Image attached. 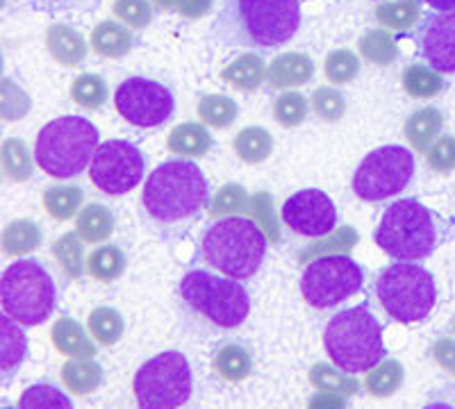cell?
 I'll list each match as a JSON object with an SVG mask.
<instances>
[{
	"mask_svg": "<svg viewBox=\"0 0 455 409\" xmlns=\"http://www.w3.org/2000/svg\"><path fill=\"white\" fill-rule=\"evenodd\" d=\"M214 39L228 48L274 51L300 28L299 0H223L214 19Z\"/></svg>",
	"mask_w": 455,
	"mask_h": 409,
	"instance_id": "cell-1",
	"label": "cell"
},
{
	"mask_svg": "<svg viewBox=\"0 0 455 409\" xmlns=\"http://www.w3.org/2000/svg\"><path fill=\"white\" fill-rule=\"evenodd\" d=\"M146 214L162 228H180L198 221L210 205V187L192 160H169L144 182Z\"/></svg>",
	"mask_w": 455,
	"mask_h": 409,
	"instance_id": "cell-2",
	"label": "cell"
},
{
	"mask_svg": "<svg viewBox=\"0 0 455 409\" xmlns=\"http://www.w3.org/2000/svg\"><path fill=\"white\" fill-rule=\"evenodd\" d=\"M267 255V237L253 218L223 216L205 230L201 257L219 273L249 280L259 271Z\"/></svg>",
	"mask_w": 455,
	"mask_h": 409,
	"instance_id": "cell-3",
	"label": "cell"
},
{
	"mask_svg": "<svg viewBox=\"0 0 455 409\" xmlns=\"http://www.w3.org/2000/svg\"><path fill=\"white\" fill-rule=\"evenodd\" d=\"M328 358L344 374H369L385 359L383 326L364 305L337 311L323 330Z\"/></svg>",
	"mask_w": 455,
	"mask_h": 409,
	"instance_id": "cell-4",
	"label": "cell"
},
{
	"mask_svg": "<svg viewBox=\"0 0 455 409\" xmlns=\"http://www.w3.org/2000/svg\"><path fill=\"white\" fill-rule=\"evenodd\" d=\"M96 125L83 116H60L39 130L35 141V161L44 173L57 180L83 176L99 151Z\"/></svg>",
	"mask_w": 455,
	"mask_h": 409,
	"instance_id": "cell-5",
	"label": "cell"
},
{
	"mask_svg": "<svg viewBox=\"0 0 455 409\" xmlns=\"http://www.w3.org/2000/svg\"><path fill=\"white\" fill-rule=\"evenodd\" d=\"M376 246L401 262H417L435 253L442 241L440 218L414 198H401L385 209L378 223Z\"/></svg>",
	"mask_w": 455,
	"mask_h": 409,
	"instance_id": "cell-6",
	"label": "cell"
},
{
	"mask_svg": "<svg viewBox=\"0 0 455 409\" xmlns=\"http://www.w3.org/2000/svg\"><path fill=\"white\" fill-rule=\"evenodd\" d=\"M180 295L194 314L221 330L242 326L251 314V295L235 278L212 271H189L180 282Z\"/></svg>",
	"mask_w": 455,
	"mask_h": 409,
	"instance_id": "cell-7",
	"label": "cell"
},
{
	"mask_svg": "<svg viewBox=\"0 0 455 409\" xmlns=\"http://www.w3.org/2000/svg\"><path fill=\"white\" fill-rule=\"evenodd\" d=\"M0 303H3V311L23 326H42L55 311V280L42 262L19 259L3 271Z\"/></svg>",
	"mask_w": 455,
	"mask_h": 409,
	"instance_id": "cell-8",
	"label": "cell"
},
{
	"mask_svg": "<svg viewBox=\"0 0 455 409\" xmlns=\"http://www.w3.org/2000/svg\"><path fill=\"white\" fill-rule=\"evenodd\" d=\"M376 295L394 321L408 326L428 319L437 303V287L428 269L398 259V264L380 271Z\"/></svg>",
	"mask_w": 455,
	"mask_h": 409,
	"instance_id": "cell-9",
	"label": "cell"
},
{
	"mask_svg": "<svg viewBox=\"0 0 455 409\" xmlns=\"http://www.w3.org/2000/svg\"><path fill=\"white\" fill-rule=\"evenodd\" d=\"M137 405L144 409H173L194 391L192 366L178 350H166L141 364L132 380Z\"/></svg>",
	"mask_w": 455,
	"mask_h": 409,
	"instance_id": "cell-10",
	"label": "cell"
},
{
	"mask_svg": "<svg viewBox=\"0 0 455 409\" xmlns=\"http://www.w3.org/2000/svg\"><path fill=\"white\" fill-rule=\"evenodd\" d=\"M364 273L347 255H323L300 275V294L315 310H331L363 289Z\"/></svg>",
	"mask_w": 455,
	"mask_h": 409,
	"instance_id": "cell-11",
	"label": "cell"
},
{
	"mask_svg": "<svg viewBox=\"0 0 455 409\" xmlns=\"http://www.w3.org/2000/svg\"><path fill=\"white\" fill-rule=\"evenodd\" d=\"M414 176V155L403 146H383L369 153L353 176V192L364 202L398 196Z\"/></svg>",
	"mask_w": 455,
	"mask_h": 409,
	"instance_id": "cell-12",
	"label": "cell"
},
{
	"mask_svg": "<svg viewBox=\"0 0 455 409\" xmlns=\"http://www.w3.org/2000/svg\"><path fill=\"white\" fill-rule=\"evenodd\" d=\"M144 153L125 139L103 141L89 164L93 187L108 196H125L137 189V185L144 180Z\"/></svg>",
	"mask_w": 455,
	"mask_h": 409,
	"instance_id": "cell-13",
	"label": "cell"
},
{
	"mask_svg": "<svg viewBox=\"0 0 455 409\" xmlns=\"http://www.w3.org/2000/svg\"><path fill=\"white\" fill-rule=\"evenodd\" d=\"M114 107L135 128H157L176 112V98L162 83L150 78H128L114 91Z\"/></svg>",
	"mask_w": 455,
	"mask_h": 409,
	"instance_id": "cell-14",
	"label": "cell"
},
{
	"mask_svg": "<svg viewBox=\"0 0 455 409\" xmlns=\"http://www.w3.org/2000/svg\"><path fill=\"white\" fill-rule=\"evenodd\" d=\"M284 225L300 237L319 239L337 228V208L326 192L303 189L283 202L280 209Z\"/></svg>",
	"mask_w": 455,
	"mask_h": 409,
	"instance_id": "cell-15",
	"label": "cell"
},
{
	"mask_svg": "<svg viewBox=\"0 0 455 409\" xmlns=\"http://www.w3.org/2000/svg\"><path fill=\"white\" fill-rule=\"evenodd\" d=\"M414 42L428 67L440 73H455V10L424 16Z\"/></svg>",
	"mask_w": 455,
	"mask_h": 409,
	"instance_id": "cell-16",
	"label": "cell"
},
{
	"mask_svg": "<svg viewBox=\"0 0 455 409\" xmlns=\"http://www.w3.org/2000/svg\"><path fill=\"white\" fill-rule=\"evenodd\" d=\"M312 75H315V62L306 52H283L271 59L267 68V83L274 89L300 87L310 83Z\"/></svg>",
	"mask_w": 455,
	"mask_h": 409,
	"instance_id": "cell-17",
	"label": "cell"
},
{
	"mask_svg": "<svg viewBox=\"0 0 455 409\" xmlns=\"http://www.w3.org/2000/svg\"><path fill=\"white\" fill-rule=\"evenodd\" d=\"M46 48L51 52V58L55 62L64 64V67H80L89 51L83 32L71 26H62V23L48 28Z\"/></svg>",
	"mask_w": 455,
	"mask_h": 409,
	"instance_id": "cell-18",
	"label": "cell"
},
{
	"mask_svg": "<svg viewBox=\"0 0 455 409\" xmlns=\"http://www.w3.org/2000/svg\"><path fill=\"white\" fill-rule=\"evenodd\" d=\"M21 326L23 323L3 311L0 316V366H3L5 380L19 371L28 355V339Z\"/></svg>",
	"mask_w": 455,
	"mask_h": 409,
	"instance_id": "cell-19",
	"label": "cell"
},
{
	"mask_svg": "<svg viewBox=\"0 0 455 409\" xmlns=\"http://www.w3.org/2000/svg\"><path fill=\"white\" fill-rule=\"evenodd\" d=\"M92 48L96 55L109 59L125 58L130 51H132V32L130 28H125L121 21H100L99 26L92 30Z\"/></svg>",
	"mask_w": 455,
	"mask_h": 409,
	"instance_id": "cell-20",
	"label": "cell"
},
{
	"mask_svg": "<svg viewBox=\"0 0 455 409\" xmlns=\"http://www.w3.org/2000/svg\"><path fill=\"white\" fill-rule=\"evenodd\" d=\"M51 339L57 350L62 355H68V358H93L96 355V348L92 343L93 337H89L87 330L78 321L68 319V316L57 319L52 323Z\"/></svg>",
	"mask_w": 455,
	"mask_h": 409,
	"instance_id": "cell-21",
	"label": "cell"
},
{
	"mask_svg": "<svg viewBox=\"0 0 455 409\" xmlns=\"http://www.w3.org/2000/svg\"><path fill=\"white\" fill-rule=\"evenodd\" d=\"M221 78L239 91H255L267 78V68L258 52H243L223 68Z\"/></svg>",
	"mask_w": 455,
	"mask_h": 409,
	"instance_id": "cell-22",
	"label": "cell"
},
{
	"mask_svg": "<svg viewBox=\"0 0 455 409\" xmlns=\"http://www.w3.org/2000/svg\"><path fill=\"white\" fill-rule=\"evenodd\" d=\"M442 125V112L435 107L417 109L408 121H405V139L412 144L414 151L426 153L433 146V141L440 137Z\"/></svg>",
	"mask_w": 455,
	"mask_h": 409,
	"instance_id": "cell-23",
	"label": "cell"
},
{
	"mask_svg": "<svg viewBox=\"0 0 455 409\" xmlns=\"http://www.w3.org/2000/svg\"><path fill=\"white\" fill-rule=\"evenodd\" d=\"M169 151L182 157H203L212 148V137L201 123H180L171 130Z\"/></svg>",
	"mask_w": 455,
	"mask_h": 409,
	"instance_id": "cell-24",
	"label": "cell"
},
{
	"mask_svg": "<svg viewBox=\"0 0 455 409\" xmlns=\"http://www.w3.org/2000/svg\"><path fill=\"white\" fill-rule=\"evenodd\" d=\"M78 234L87 244H103L114 232V214L108 205L92 202L80 209L78 221H76Z\"/></svg>",
	"mask_w": 455,
	"mask_h": 409,
	"instance_id": "cell-25",
	"label": "cell"
},
{
	"mask_svg": "<svg viewBox=\"0 0 455 409\" xmlns=\"http://www.w3.org/2000/svg\"><path fill=\"white\" fill-rule=\"evenodd\" d=\"M62 380L71 394H92L103 382V368L92 358H73L62 366Z\"/></svg>",
	"mask_w": 455,
	"mask_h": 409,
	"instance_id": "cell-26",
	"label": "cell"
},
{
	"mask_svg": "<svg viewBox=\"0 0 455 409\" xmlns=\"http://www.w3.org/2000/svg\"><path fill=\"white\" fill-rule=\"evenodd\" d=\"M233 146L239 160L249 161V164H259L274 151V137H271L269 130L259 128V125H251V128H243L235 137Z\"/></svg>",
	"mask_w": 455,
	"mask_h": 409,
	"instance_id": "cell-27",
	"label": "cell"
},
{
	"mask_svg": "<svg viewBox=\"0 0 455 409\" xmlns=\"http://www.w3.org/2000/svg\"><path fill=\"white\" fill-rule=\"evenodd\" d=\"M421 16V7L417 0H392V3H380L376 7L378 23L387 30L405 32L417 26Z\"/></svg>",
	"mask_w": 455,
	"mask_h": 409,
	"instance_id": "cell-28",
	"label": "cell"
},
{
	"mask_svg": "<svg viewBox=\"0 0 455 409\" xmlns=\"http://www.w3.org/2000/svg\"><path fill=\"white\" fill-rule=\"evenodd\" d=\"M125 271V255L119 246H100L87 259V273L93 280L114 282Z\"/></svg>",
	"mask_w": 455,
	"mask_h": 409,
	"instance_id": "cell-29",
	"label": "cell"
},
{
	"mask_svg": "<svg viewBox=\"0 0 455 409\" xmlns=\"http://www.w3.org/2000/svg\"><path fill=\"white\" fill-rule=\"evenodd\" d=\"M124 316L112 307H96L87 319V330L100 346H114L124 337Z\"/></svg>",
	"mask_w": 455,
	"mask_h": 409,
	"instance_id": "cell-30",
	"label": "cell"
},
{
	"mask_svg": "<svg viewBox=\"0 0 455 409\" xmlns=\"http://www.w3.org/2000/svg\"><path fill=\"white\" fill-rule=\"evenodd\" d=\"M403 89L412 98H433L444 89V78L433 67L410 64L403 71Z\"/></svg>",
	"mask_w": 455,
	"mask_h": 409,
	"instance_id": "cell-31",
	"label": "cell"
},
{
	"mask_svg": "<svg viewBox=\"0 0 455 409\" xmlns=\"http://www.w3.org/2000/svg\"><path fill=\"white\" fill-rule=\"evenodd\" d=\"M42 244V230L36 228V223L19 218L12 221L3 232V250L7 255H28L39 248Z\"/></svg>",
	"mask_w": 455,
	"mask_h": 409,
	"instance_id": "cell-32",
	"label": "cell"
},
{
	"mask_svg": "<svg viewBox=\"0 0 455 409\" xmlns=\"http://www.w3.org/2000/svg\"><path fill=\"white\" fill-rule=\"evenodd\" d=\"M84 201V193L80 187H67V185H55L44 192V208L48 209L57 221H68L78 214L80 205Z\"/></svg>",
	"mask_w": 455,
	"mask_h": 409,
	"instance_id": "cell-33",
	"label": "cell"
},
{
	"mask_svg": "<svg viewBox=\"0 0 455 409\" xmlns=\"http://www.w3.org/2000/svg\"><path fill=\"white\" fill-rule=\"evenodd\" d=\"M405 371L401 366V362L396 359H383L380 364L369 371L367 375V389L371 396H378V398H385V396L396 394L401 384H403Z\"/></svg>",
	"mask_w": 455,
	"mask_h": 409,
	"instance_id": "cell-34",
	"label": "cell"
},
{
	"mask_svg": "<svg viewBox=\"0 0 455 409\" xmlns=\"http://www.w3.org/2000/svg\"><path fill=\"white\" fill-rule=\"evenodd\" d=\"M239 114V107L233 98H228L223 94H212L201 98L198 103V119L210 128L223 130L228 125H233Z\"/></svg>",
	"mask_w": 455,
	"mask_h": 409,
	"instance_id": "cell-35",
	"label": "cell"
},
{
	"mask_svg": "<svg viewBox=\"0 0 455 409\" xmlns=\"http://www.w3.org/2000/svg\"><path fill=\"white\" fill-rule=\"evenodd\" d=\"M357 46H360V52L364 55V59L378 64V67H387V64H392L398 58L396 39H394L389 30L367 32Z\"/></svg>",
	"mask_w": 455,
	"mask_h": 409,
	"instance_id": "cell-36",
	"label": "cell"
},
{
	"mask_svg": "<svg viewBox=\"0 0 455 409\" xmlns=\"http://www.w3.org/2000/svg\"><path fill=\"white\" fill-rule=\"evenodd\" d=\"M214 368L228 382H239V380L249 378L251 374V355L242 346H223L214 358Z\"/></svg>",
	"mask_w": 455,
	"mask_h": 409,
	"instance_id": "cell-37",
	"label": "cell"
},
{
	"mask_svg": "<svg viewBox=\"0 0 455 409\" xmlns=\"http://www.w3.org/2000/svg\"><path fill=\"white\" fill-rule=\"evenodd\" d=\"M71 98L76 100V105H80L84 109L103 107L105 100H108V83L100 75L83 73V75L73 80Z\"/></svg>",
	"mask_w": 455,
	"mask_h": 409,
	"instance_id": "cell-38",
	"label": "cell"
},
{
	"mask_svg": "<svg viewBox=\"0 0 455 409\" xmlns=\"http://www.w3.org/2000/svg\"><path fill=\"white\" fill-rule=\"evenodd\" d=\"M80 239L83 237L78 232H71L60 237L52 244V255H55V259L60 262V266H62L68 278H80L84 273V255Z\"/></svg>",
	"mask_w": 455,
	"mask_h": 409,
	"instance_id": "cell-39",
	"label": "cell"
},
{
	"mask_svg": "<svg viewBox=\"0 0 455 409\" xmlns=\"http://www.w3.org/2000/svg\"><path fill=\"white\" fill-rule=\"evenodd\" d=\"M19 409H44V407H57V409H71L73 400L68 398L64 391H60L52 384H32L30 389L23 391L19 398Z\"/></svg>",
	"mask_w": 455,
	"mask_h": 409,
	"instance_id": "cell-40",
	"label": "cell"
},
{
	"mask_svg": "<svg viewBox=\"0 0 455 409\" xmlns=\"http://www.w3.org/2000/svg\"><path fill=\"white\" fill-rule=\"evenodd\" d=\"M3 169L5 176L16 182H23L32 176V155L21 139L3 141Z\"/></svg>",
	"mask_w": 455,
	"mask_h": 409,
	"instance_id": "cell-41",
	"label": "cell"
},
{
	"mask_svg": "<svg viewBox=\"0 0 455 409\" xmlns=\"http://www.w3.org/2000/svg\"><path fill=\"white\" fill-rule=\"evenodd\" d=\"M307 116V98L296 91H283L274 103V119L283 128H296Z\"/></svg>",
	"mask_w": 455,
	"mask_h": 409,
	"instance_id": "cell-42",
	"label": "cell"
},
{
	"mask_svg": "<svg viewBox=\"0 0 455 409\" xmlns=\"http://www.w3.org/2000/svg\"><path fill=\"white\" fill-rule=\"evenodd\" d=\"M326 78L335 84H348L360 73V59L353 51H332L326 58Z\"/></svg>",
	"mask_w": 455,
	"mask_h": 409,
	"instance_id": "cell-43",
	"label": "cell"
},
{
	"mask_svg": "<svg viewBox=\"0 0 455 409\" xmlns=\"http://www.w3.org/2000/svg\"><path fill=\"white\" fill-rule=\"evenodd\" d=\"M312 109L323 121H339L347 112V98L332 87H321L312 94Z\"/></svg>",
	"mask_w": 455,
	"mask_h": 409,
	"instance_id": "cell-44",
	"label": "cell"
},
{
	"mask_svg": "<svg viewBox=\"0 0 455 409\" xmlns=\"http://www.w3.org/2000/svg\"><path fill=\"white\" fill-rule=\"evenodd\" d=\"M112 12L130 28H146L153 21V5L148 0H114Z\"/></svg>",
	"mask_w": 455,
	"mask_h": 409,
	"instance_id": "cell-45",
	"label": "cell"
},
{
	"mask_svg": "<svg viewBox=\"0 0 455 409\" xmlns=\"http://www.w3.org/2000/svg\"><path fill=\"white\" fill-rule=\"evenodd\" d=\"M426 161L435 173H451L455 169V137H437L428 151Z\"/></svg>",
	"mask_w": 455,
	"mask_h": 409,
	"instance_id": "cell-46",
	"label": "cell"
},
{
	"mask_svg": "<svg viewBox=\"0 0 455 409\" xmlns=\"http://www.w3.org/2000/svg\"><path fill=\"white\" fill-rule=\"evenodd\" d=\"M312 384L323 391H341V394H355L357 391V382L355 380L347 378V375H337L331 366L326 364H319V366L312 368V375H310Z\"/></svg>",
	"mask_w": 455,
	"mask_h": 409,
	"instance_id": "cell-47",
	"label": "cell"
},
{
	"mask_svg": "<svg viewBox=\"0 0 455 409\" xmlns=\"http://www.w3.org/2000/svg\"><path fill=\"white\" fill-rule=\"evenodd\" d=\"M243 205H246V192L239 185H226L214 196L212 205H210V214H214V216H228V214L233 212H242Z\"/></svg>",
	"mask_w": 455,
	"mask_h": 409,
	"instance_id": "cell-48",
	"label": "cell"
},
{
	"mask_svg": "<svg viewBox=\"0 0 455 409\" xmlns=\"http://www.w3.org/2000/svg\"><path fill=\"white\" fill-rule=\"evenodd\" d=\"M48 12H93L103 0H35Z\"/></svg>",
	"mask_w": 455,
	"mask_h": 409,
	"instance_id": "cell-49",
	"label": "cell"
},
{
	"mask_svg": "<svg viewBox=\"0 0 455 409\" xmlns=\"http://www.w3.org/2000/svg\"><path fill=\"white\" fill-rule=\"evenodd\" d=\"M433 355H435V362L440 364L442 368L455 374V339L442 337L440 342L435 343Z\"/></svg>",
	"mask_w": 455,
	"mask_h": 409,
	"instance_id": "cell-50",
	"label": "cell"
},
{
	"mask_svg": "<svg viewBox=\"0 0 455 409\" xmlns=\"http://www.w3.org/2000/svg\"><path fill=\"white\" fill-rule=\"evenodd\" d=\"M210 7H212V0H182L178 12L187 19H201L210 12Z\"/></svg>",
	"mask_w": 455,
	"mask_h": 409,
	"instance_id": "cell-51",
	"label": "cell"
},
{
	"mask_svg": "<svg viewBox=\"0 0 455 409\" xmlns=\"http://www.w3.org/2000/svg\"><path fill=\"white\" fill-rule=\"evenodd\" d=\"M421 3H426V5L433 7V10L437 12L455 10V0H421Z\"/></svg>",
	"mask_w": 455,
	"mask_h": 409,
	"instance_id": "cell-52",
	"label": "cell"
},
{
	"mask_svg": "<svg viewBox=\"0 0 455 409\" xmlns=\"http://www.w3.org/2000/svg\"><path fill=\"white\" fill-rule=\"evenodd\" d=\"M180 3L182 0H156V5L164 12H173V10H180Z\"/></svg>",
	"mask_w": 455,
	"mask_h": 409,
	"instance_id": "cell-53",
	"label": "cell"
}]
</instances>
